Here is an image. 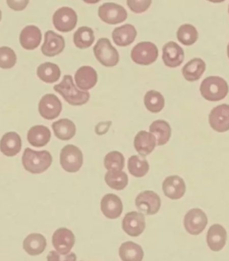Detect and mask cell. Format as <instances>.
Wrapping results in <instances>:
<instances>
[{
  "instance_id": "cell-4",
  "label": "cell",
  "mask_w": 229,
  "mask_h": 261,
  "mask_svg": "<svg viewBox=\"0 0 229 261\" xmlns=\"http://www.w3.org/2000/svg\"><path fill=\"white\" fill-rule=\"evenodd\" d=\"M83 163L81 150L73 144L64 146L60 152V164L65 171L74 173L81 169Z\"/></svg>"
},
{
  "instance_id": "cell-44",
  "label": "cell",
  "mask_w": 229,
  "mask_h": 261,
  "mask_svg": "<svg viewBox=\"0 0 229 261\" xmlns=\"http://www.w3.org/2000/svg\"><path fill=\"white\" fill-rule=\"evenodd\" d=\"M2 19V11H0V21H1Z\"/></svg>"
},
{
  "instance_id": "cell-22",
  "label": "cell",
  "mask_w": 229,
  "mask_h": 261,
  "mask_svg": "<svg viewBox=\"0 0 229 261\" xmlns=\"http://www.w3.org/2000/svg\"><path fill=\"white\" fill-rule=\"evenodd\" d=\"M227 240V233L224 227L220 224L211 226L207 236L209 248L214 252H218L224 248Z\"/></svg>"
},
{
  "instance_id": "cell-30",
  "label": "cell",
  "mask_w": 229,
  "mask_h": 261,
  "mask_svg": "<svg viewBox=\"0 0 229 261\" xmlns=\"http://www.w3.org/2000/svg\"><path fill=\"white\" fill-rule=\"evenodd\" d=\"M150 132L154 136H157L158 146L166 144L171 136V128L167 122L158 120L153 122L150 126Z\"/></svg>"
},
{
  "instance_id": "cell-12",
  "label": "cell",
  "mask_w": 229,
  "mask_h": 261,
  "mask_svg": "<svg viewBox=\"0 0 229 261\" xmlns=\"http://www.w3.org/2000/svg\"><path fill=\"white\" fill-rule=\"evenodd\" d=\"M38 110L42 117L45 119H55L61 113L62 110L61 101L55 94H46L40 101Z\"/></svg>"
},
{
  "instance_id": "cell-20",
  "label": "cell",
  "mask_w": 229,
  "mask_h": 261,
  "mask_svg": "<svg viewBox=\"0 0 229 261\" xmlns=\"http://www.w3.org/2000/svg\"><path fill=\"white\" fill-rule=\"evenodd\" d=\"M156 145V136L146 130H140L134 138V148L140 156H146L150 154Z\"/></svg>"
},
{
  "instance_id": "cell-2",
  "label": "cell",
  "mask_w": 229,
  "mask_h": 261,
  "mask_svg": "<svg viewBox=\"0 0 229 261\" xmlns=\"http://www.w3.org/2000/svg\"><path fill=\"white\" fill-rule=\"evenodd\" d=\"M54 90L61 94L70 105L79 106L89 101L90 94L88 92L81 91L76 88L72 77L70 75L64 76L61 83L53 87Z\"/></svg>"
},
{
  "instance_id": "cell-17",
  "label": "cell",
  "mask_w": 229,
  "mask_h": 261,
  "mask_svg": "<svg viewBox=\"0 0 229 261\" xmlns=\"http://www.w3.org/2000/svg\"><path fill=\"white\" fill-rule=\"evenodd\" d=\"M162 190L166 197L169 198L170 199H180L186 192V184L180 176H168L162 184Z\"/></svg>"
},
{
  "instance_id": "cell-41",
  "label": "cell",
  "mask_w": 229,
  "mask_h": 261,
  "mask_svg": "<svg viewBox=\"0 0 229 261\" xmlns=\"http://www.w3.org/2000/svg\"><path fill=\"white\" fill-rule=\"evenodd\" d=\"M8 5L15 11H22L27 7L29 1H8Z\"/></svg>"
},
{
  "instance_id": "cell-35",
  "label": "cell",
  "mask_w": 229,
  "mask_h": 261,
  "mask_svg": "<svg viewBox=\"0 0 229 261\" xmlns=\"http://www.w3.org/2000/svg\"><path fill=\"white\" fill-rule=\"evenodd\" d=\"M144 103L149 111L158 113L164 107V98L159 92L150 90L145 95Z\"/></svg>"
},
{
  "instance_id": "cell-29",
  "label": "cell",
  "mask_w": 229,
  "mask_h": 261,
  "mask_svg": "<svg viewBox=\"0 0 229 261\" xmlns=\"http://www.w3.org/2000/svg\"><path fill=\"white\" fill-rule=\"evenodd\" d=\"M119 254L122 261H142L144 256L141 247L132 242L123 243L120 246Z\"/></svg>"
},
{
  "instance_id": "cell-21",
  "label": "cell",
  "mask_w": 229,
  "mask_h": 261,
  "mask_svg": "<svg viewBox=\"0 0 229 261\" xmlns=\"http://www.w3.org/2000/svg\"><path fill=\"white\" fill-rule=\"evenodd\" d=\"M20 43L24 49L33 50L41 43L42 33L41 30L35 25L26 26L20 34Z\"/></svg>"
},
{
  "instance_id": "cell-1",
  "label": "cell",
  "mask_w": 229,
  "mask_h": 261,
  "mask_svg": "<svg viewBox=\"0 0 229 261\" xmlns=\"http://www.w3.org/2000/svg\"><path fill=\"white\" fill-rule=\"evenodd\" d=\"M53 162L51 153L47 150L36 151L26 148L22 156L24 168L32 174H41L47 171Z\"/></svg>"
},
{
  "instance_id": "cell-36",
  "label": "cell",
  "mask_w": 229,
  "mask_h": 261,
  "mask_svg": "<svg viewBox=\"0 0 229 261\" xmlns=\"http://www.w3.org/2000/svg\"><path fill=\"white\" fill-rule=\"evenodd\" d=\"M178 41L183 45L190 46L195 43L198 40L197 30L190 24H184L181 25L177 32Z\"/></svg>"
},
{
  "instance_id": "cell-45",
  "label": "cell",
  "mask_w": 229,
  "mask_h": 261,
  "mask_svg": "<svg viewBox=\"0 0 229 261\" xmlns=\"http://www.w3.org/2000/svg\"><path fill=\"white\" fill-rule=\"evenodd\" d=\"M228 13H229V7H228Z\"/></svg>"
},
{
  "instance_id": "cell-7",
  "label": "cell",
  "mask_w": 229,
  "mask_h": 261,
  "mask_svg": "<svg viewBox=\"0 0 229 261\" xmlns=\"http://www.w3.org/2000/svg\"><path fill=\"white\" fill-rule=\"evenodd\" d=\"M208 223V217L200 208H192L184 217L185 228L188 233L192 236H198L202 233Z\"/></svg>"
},
{
  "instance_id": "cell-16",
  "label": "cell",
  "mask_w": 229,
  "mask_h": 261,
  "mask_svg": "<svg viewBox=\"0 0 229 261\" xmlns=\"http://www.w3.org/2000/svg\"><path fill=\"white\" fill-rule=\"evenodd\" d=\"M65 48V41L61 35H58L53 30H49L45 33V42L41 50L44 55L53 57L62 53Z\"/></svg>"
},
{
  "instance_id": "cell-31",
  "label": "cell",
  "mask_w": 229,
  "mask_h": 261,
  "mask_svg": "<svg viewBox=\"0 0 229 261\" xmlns=\"http://www.w3.org/2000/svg\"><path fill=\"white\" fill-rule=\"evenodd\" d=\"M37 75L44 82L53 84L58 81L61 76V71L57 64L52 62H45L37 69Z\"/></svg>"
},
{
  "instance_id": "cell-3",
  "label": "cell",
  "mask_w": 229,
  "mask_h": 261,
  "mask_svg": "<svg viewBox=\"0 0 229 261\" xmlns=\"http://www.w3.org/2000/svg\"><path fill=\"white\" fill-rule=\"evenodd\" d=\"M200 91L203 97L208 101H218L226 97L228 86L223 78L211 76L203 81Z\"/></svg>"
},
{
  "instance_id": "cell-25",
  "label": "cell",
  "mask_w": 229,
  "mask_h": 261,
  "mask_svg": "<svg viewBox=\"0 0 229 261\" xmlns=\"http://www.w3.org/2000/svg\"><path fill=\"white\" fill-rule=\"evenodd\" d=\"M51 138L49 128L43 125H36L30 128L27 133V140L32 146L43 147L49 143Z\"/></svg>"
},
{
  "instance_id": "cell-19",
  "label": "cell",
  "mask_w": 229,
  "mask_h": 261,
  "mask_svg": "<svg viewBox=\"0 0 229 261\" xmlns=\"http://www.w3.org/2000/svg\"><path fill=\"white\" fill-rule=\"evenodd\" d=\"M75 82L78 88L83 90L92 89L98 82V74L96 70L88 66L79 68L76 72Z\"/></svg>"
},
{
  "instance_id": "cell-10",
  "label": "cell",
  "mask_w": 229,
  "mask_h": 261,
  "mask_svg": "<svg viewBox=\"0 0 229 261\" xmlns=\"http://www.w3.org/2000/svg\"><path fill=\"white\" fill-rule=\"evenodd\" d=\"M135 204L138 210L146 215H155L161 206L160 196L153 191H144L136 198Z\"/></svg>"
},
{
  "instance_id": "cell-23",
  "label": "cell",
  "mask_w": 229,
  "mask_h": 261,
  "mask_svg": "<svg viewBox=\"0 0 229 261\" xmlns=\"http://www.w3.org/2000/svg\"><path fill=\"white\" fill-rule=\"evenodd\" d=\"M21 137L16 132H8L0 141V150L7 156L17 155L21 151Z\"/></svg>"
},
{
  "instance_id": "cell-34",
  "label": "cell",
  "mask_w": 229,
  "mask_h": 261,
  "mask_svg": "<svg viewBox=\"0 0 229 261\" xmlns=\"http://www.w3.org/2000/svg\"><path fill=\"white\" fill-rule=\"evenodd\" d=\"M128 168L132 176L140 178L148 174L150 165L146 159L138 155H132L128 161Z\"/></svg>"
},
{
  "instance_id": "cell-43",
  "label": "cell",
  "mask_w": 229,
  "mask_h": 261,
  "mask_svg": "<svg viewBox=\"0 0 229 261\" xmlns=\"http://www.w3.org/2000/svg\"><path fill=\"white\" fill-rule=\"evenodd\" d=\"M227 54H228V57L229 58V43L228 45V47H227Z\"/></svg>"
},
{
  "instance_id": "cell-39",
  "label": "cell",
  "mask_w": 229,
  "mask_h": 261,
  "mask_svg": "<svg viewBox=\"0 0 229 261\" xmlns=\"http://www.w3.org/2000/svg\"><path fill=\"white\" fill-rule=\"evenodd\" d=\"M152 1H133L128 0L127 5L132 11L136 13H142L150 8Z\"/></svg>"
},
{
  "instance_id": "cell-32",
  "label": "cell",
  "mask_w": 229,
  "mask_h": 261,
  "mask_svg": "<svg viewBox=\"0 0 229 261\" xmlns=\"http://www.w3.org/2000/svg\"><path fill=\"white\" fill-rule=\"evenodd\" d=\"M106 184L116 190H123L128 184V176L122 170H108L104 176Z\"/></svg>"
},
{
  "instance_id": "cell-27",
  "label": "cell",
  "mask_w": 229,
  "mask_h": 261,
  "mask_svg": "<svg viewBox=\"0 0 229 261\" xmlns=\"http://www.w3.org/2000/svg\"><path fill=\"white\" fill-rule=\"evenodd\" d=\"M206 69V64L201 58H194L184 65L183 75L187 81L195 82L199 80Z\"/></svg>"
},
{
  "instance_id": "cell-33",
  "label": "cell",
  "mask_w": 229,
  "mask_h": 261,
  "mask_svg": "<svg viewBox=\"0 0 229 261\" xmlns=\"http://www.w3.org/2000/svg\"><path fill=\"white\" fill-rule=\"evenodd\" d=\"M95 40L92 28L83 26L76 30L74 35V43L79 49H86L92 46Z\"/></svg>"
},
{
  "instance_id": "cell-28",
  "label": "cell",
  "mask_w": 229,
  "mask_h": 261,
  "mask_svg": "<svg viewBox=\"0 0 229 261\" xmlns=\"http://www.w3.org/2000/svg\"><path fill=\"white\" fill-rule=\"evenodd\" d=\"M52 128L56 137L64 141H68L75 136V124L67 118H62L53 122Z\"/></svg>"
},
{
  "instance_id": "cell-6",
  "label": "cell",
  "mask_w": 229,
  "mask_h": 261,
  "mask_svg": "<svg viewBox=\"0 0 229 261\" xmlns=\"http://www.w3.org/2000/svg\"><path fill=\"white\" fill-rule=\"evenodd\" d=\"M158 57V49L151 42H141L134 46L131 51V58L135 63L140 65H150Z\"/></svg>"
},
{
  "instance_id": "cell-42",
  "label": "cell",
  "mask_w": 229,
  "mask_h": 261,
  "mask_svg": "<svg viewBox=\"0 0 229 261\" xmlns=\"http://www.w3.org/2000/svg\"><path fill=\"white\" fill-rule=\"evenodd\" d=\"M112 122H101L96 126V133L98 135L101 136L103 134H106L108 132V128H109L110 124Z\"/></svg>"
},
{
  "instance_id": "cell-38",
  "label": "cell",
  "mask_w": 229,
  "mask_h": 261,
  "mask_svg": "<svg viewBox=\"0 0 229 261\" xmlns=\"http://www.w3.org/2000/svg\"><path fill=\"white\" fill-rule=\"evenodd\" d=\"M17 62V56L11 48L0 47V68L9 69L13 68Z\"/></svg>"
},
{
  "instance_id": "cell-11",
  "label": "cell",
  "mask_w": 229,
  "mask_h": 261,
  "mask_svg": "<svg viewBox=\"0 0 229 261\" xmlns=\"http://www.w3.org/2000/svg\"><path fill=\"white\" fill-rule=\"evenodd\" d=\"M146 226V218L141 213H128L122 221V228L124 232L134 238L140 236L144 232Z\"/></svg>"
},
{
  "instance_id": "cell-40",
  "label": "cell",
  "mask_w": 229,
  "mask_h": 261,
  "mask_svg": "<svg viewBox=\"0 0 229 261\" xmlns=\"http://www.w3.org/2000/svg\"><path fill=\"white\" fill-rule=\"evenodd\" d=\"M47 261H76V256L74 252L68 254H61L56 251H51L47 255Z\"/></svg>"
},
{
  "instance_id": "cell-8",
  "label": "cell",
  "mask_w": 229,
  "mask_h": 261,
  "mask_svg": "<svg viewBox=\"0 0 229 261\" xmlns=\"http://www.w3.org/2000/svg\"><path fill=\"white\" fill-rule=\"evenodd\" d=\"M98 16L104 22L110 25L125 21L128 13L123 7L114 3H104L98 9Z\"/></svg>"
},
{
  "instance_id": "cell-14",
  "label": "cell",
  "mask_w": 229,
  "mask_h": 261,
  "mask_svg": "<svg viewBox=\"0 0 229 261\" xmlns=\"http://www.w3.org/2000/svg\"><path fill=\"white\" fill-rule=\"evenodd\" d=\"M211 127L216 132H226L229 130V105L222 104L217 106L209 116Z\"/></svg>"
},
{
  "instance_id": "cell-15",
  "label": "cell",
  "mask_w": 229,
  "mask_h": 261,
  "mask_svg": "<svg viewBox=\"0 0 229 261\" xmlns=\"http://www.w3.org/2000/svg\"><path fill=\"white\" fill-rule=\"evenodd\" d=\"M162 60L166 67H180L184 60V50L175 42H168L162 47Z\"/></svg>"
},
{
  "instance_id": "cell-13",
  "label": "cell",
  "mask_w": 229,
  "mask_h": 261,
  "mask_svg": "<svg viewBox=\"0 0 229 261\" xmlns=\"http://www.w3.org/2000/svg\"><path fill=\"white\" fill-rule=\"evenodd\" d=\"M52 244L58 253L68 254L75 244V236L68 228H58L52 237Z\"/></svg>"
},
{
  "instance_id": "cell-26",
  "label": "cell",
  "mask_w": 229,
  "mask_h": 261,
  "mask_svg": "<svg viewBox=\"0 0 229 261\" xmlns=\"http://www.w3.org/2000/svg\"><path fill=\"white\" fill-rule=\"evenodd\" d=\"M47 247V240L43 234L32 233L25 239L23 249L30 256H37L42 254Z\"/></svg>"
},
{
  "instance_id": "cell-37",
  "label": "cell",
  "mask_w": 229,
  "mask_h": 261,
  "mask_svg": "<svg viewBox=\"0 0 229 261\" xmlns=\"http://www.w3.org/2000/svg\"><path fill=\"white\" fill-rule=\"evenodd\" d=\"M125 159L121 152L111 151L108 152L104 160V167L108 170H122L124 168Z\"/></svg>"
},
{
  "instance_id": "cell-18",
  "label": "cell",
  "mask_w": 229,
  "mask_h": 261,
  "mask_svg": "<svg viewBox=\"0 0 229 261\" xmlns=\"http://www.w3.org/2000/svg\"><path fill=\"white\" fill-rule=\"evenodd\" d=\"M101 210L104 216L108 219H117L123 212V204L117 195L107 194L102 198Z\"/></svg>"
},
{
  "instance_id": "cell-9",
  "label": "cell",
  "mask_w": 229,
  "mask_h": 261,
  "mask_svg": "<svg viewBox=\"0 0 229 261\" xmlns=\"http://www.w3.org/2000/svg\"><path fill=\"white\" fill-rule=\"evenodd\" d=\"M53 23L58 31L70 32L76 27L77 23V15L76 12L71 8H60L54 13Z\"/></svg>"
},
{
  "instance_id": "cell-5",
  "label": "cell",
  "mask_w": 229,
  "mask_h": 261,
  "mask_svg": "<svg viewBox=\"0 0 229 261\" xmlns=\"http://www.w3.org/2000/svg\"><path fill=\"white\" fill-rule=\"evenodd\" d=\"M96 59L107 67H112L119 62L120 56L116 48L112 47L109 40L102 38L98 40L94 47Z\"/></svg>"
},
{
  "instance_id": "cell-24",
  "label": "cell",
  "mask_w": 229,
  "mask_h": 261,
  "mask_svg": "<svg viewBox=\"0 0 229 261\" xmlns=\"http://www.w3.org/2000/svg\"><path fill=\"white\" fill-rule=\"evenodd\" d=\"M137 35L135 28L130 24L116 28L112 33L114 43L120 47H126L133 43Z\"/></svg>"
}]
</instances>
